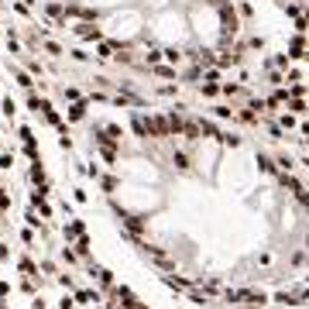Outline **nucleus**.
I'll list each match as a JSON object with an SVG mask.
<instances>
[{"mask_svg":"<svg viewBox=\"0 0 309 309\" xmlns=\"http://www.w3.org/2000/svg\"><path fill=\"white\" fill-rule=\"evenodd\" d=\"M144 7H148V11H165L169 0H144Z\"/></svg>","mask_w":309,"mask_h":309,"instance_id":"1","label":"nucleus"}]
</instances>
